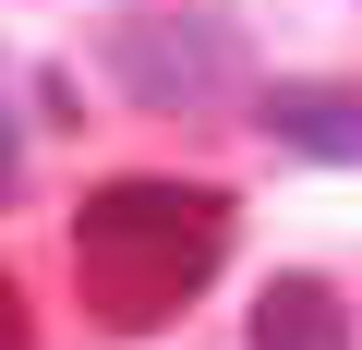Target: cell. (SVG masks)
Returning a JSON list of instances; mask_svg holds the SVG:
<instances>
[{
    "label": "cell",
    "instance_id": "6da1fadb",
    "mask_svg": "<svg viewBox=\"0 0 362 350\" xmlns=\"http://www.w3.org/2000/svg\"><path fill=\"white\" fill-rule=\"evenodd\" d=\"M218 266H230V194H218V182H157V169H133V182H97V194L73 206L85 314L121 326V338L169 326Z\"/></svg>",
    "mask_w": 362,
    "mask_h": 350
},
{
    "label": "cell",
    "instance_id": "7a4b0ae2",
    "mask_svg": "<svg viewBox=\"0 0 362 350\" xmlns=\"http://www.w3.org/2000/svg\"><path fill=\"white\" fill-rule=\"evenodd\" d=\"M109 73H121L133 109L181 121V109H218V97L242 85V37H230L218 13H157V25H121V37H109Z\"/></svg>",
    "mask_w": 362,
    "mask_h": 350
},
{
    "label": "cell",
    "instance_id": "3957f363",
    "mask_svg": "<svg viewBox=\"0 0 362 350\" xmlns=\"http://www.w3.org/2000/svg\"><path fill=\"white\" fill-rule=\"evenodd\" d=\"M290 157H326V169H362V85H266L254 109Z\"/></svg>",
    "mask_w": 362,
    "mask_h": 350
},
{
    "label": "cell",
    "instance_id": "277c9868",
    "mask_svg": "<svg viewBox=\"0 0 362 350\" xmlns=\"http://www.w3.org/2000/svg\"><path fill=\"white\" fill-rule=\"evenodd\" d=\"M254 350H350V314L326 278H266L254 290Z\"/></svg>",
    "mask_w": 362,
    "mask_h": 350
},
{
    "label": "cell",
    "instance_id": "5b68a950",
    "mask_svg": "<svg viewBox=\"0 0 362 350\" xmlns=\"http://www.w3.org/2000/svg\"><path fill=\"white\" fill-rule=\"evenodd\" d=\"M0 350H37V326H25V290L0 278Z\"/></svg>",
    "mask_w": 362,
    "mask_h": 350
},
{
    "label": "cell",
    "instance_id": "8992f818",
    "mask_svg": "<svg viewBox=\"0 0 362 350\" xmlns=\"http://www.w3.org/2000/svg\"><path fill=\"white\" fill-rule=\"evenodd\" d=\"M25 182V133H13V109H0V194Z\"/></svg>",
    "mask_w": 362,
    "mask_h": 350
}]
</instances>
